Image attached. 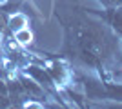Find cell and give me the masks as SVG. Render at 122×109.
<instances>
[{
    "label": "cell",
    "mask_w": 122,
    "mask_h": 109,
    "mask_svg": "<svg viewBox=\"0 0 122 109\" xmlns=\"http://www.w3.org/2000/svg\"><path fill=\"white\" fill-rule=\"evenodd\" d=\"M91 15L98 16L117 33V36L122 38V2L115 5H107L106 11H97V9H87Z\"/></svg>",
    "instance_id": "obj_2"
},
{
    "label": "cell",
    "mask_w": 122,
    "mask_h": 109,
    "mask_svg": "<svg viewBox=\"0 0 122 109\" xmlns=\"http://www.w3.org/2000/svg\"><path fill=\"white\" fill-rule=\"evenodd\" d=\"M66 42L60 57H69L73 60L97 67L104 76L102 69L107 60H111L113 53L118 51V36L109 29L100 27L98 22L76 18L73 22H64Z\"/></svg>",
    "instance_id": "obj_1"
}]
</instances>
